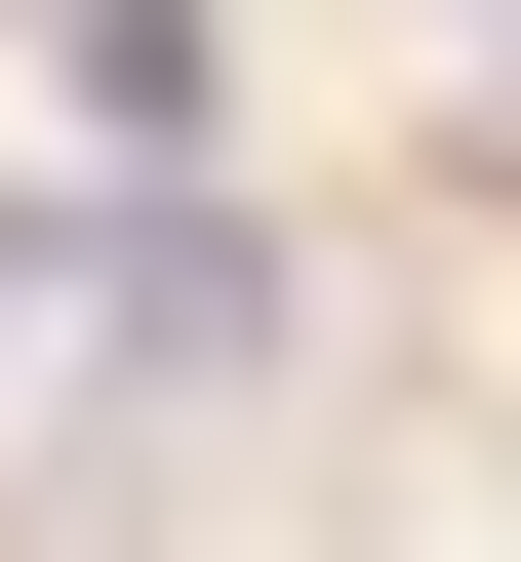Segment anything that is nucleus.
Segmentation results:
<instances>
[{"mask_svg":"<svg viewBox=\"0 0 521 562\" xmlns=\"http://www.w3.org/2000/svg\"><path fill=\"white\" fill-rule=\"evenodd\" d=\"M81 322H121V362H81V482H161L201 402H281V241H241V201H161V241H121Z\"/></svg>","mask_w":521,"mask_h":562,"instance_id":"nucleus-1","label":"nucleus"},{"mask_svg":"<svg viewBox=\"0 0 521 562\" xmlns=\"http://www.w3.org/2000/svg\"><path fill=\"white\" fill-rule=\"evenodd\" d=\"M0 322H41V201H0Z\"/></svg>","mask_w":521,"mask_h":562,"instance_id":"nucleus-2","label":"nucleus"}]
</instances>
